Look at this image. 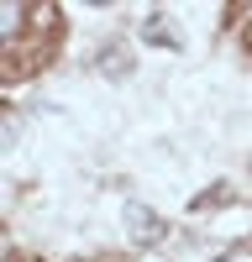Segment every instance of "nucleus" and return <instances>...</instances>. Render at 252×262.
Wrapping results in <instances>:
<instances>
[{"label": "nucleus", "mask_w": 252, "mask_h": 262, "mask_svg": "<svg viewBox=\"0 0 252 262\" xmlns=\"http://www.w3.org/2000/svg\"><path fill=\"white\" fill-rule=\"evenodd\" d=\"M147 42H153V48H179V37L168 32V21H163V16L147 21Z\"/></svg>", "instance_id": "nucleus-1"}, {"label": "nucleus", "mask_w": 252, "mask_h": 262, "mask_svg": "<svg viewBox=\"0 0 252 262\" xmlns=\"http://www.w3.org/2000/svg\"><path fill=\"white\" fill-rule=\"evenodd\" d=\"M221 262H231V257H221Z\"/></svg>", "instance_id": "nucleus-2"}]
</instances>
